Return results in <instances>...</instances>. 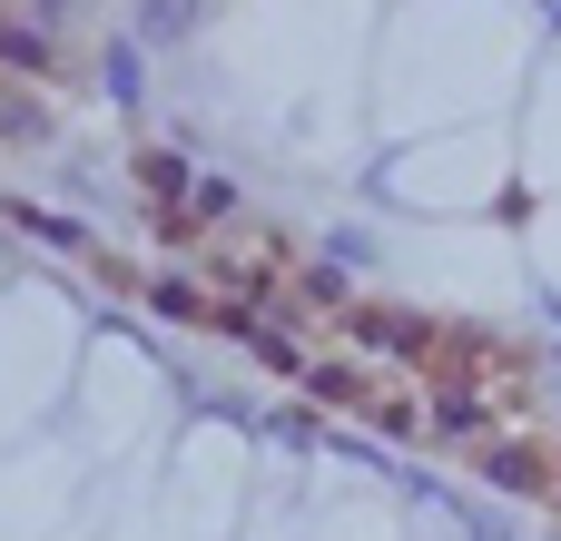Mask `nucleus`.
Masks as SVG:
<instances>
[{
  "mask_svg": "<svg viewBox=\"0 0 561 541\" xmlns=\"http://www.w3.org/2000/svg\"><path fill=\"white\" fill-rule=\"evenodd\" d=\"M138 177H148V187H168V197H178V187H187V168H178V158H168V148H158V158H138Z\"/></svg>",
  "mask_w": 561,
  "mask_h": 541,
  "instance_id": "9",
  "label": "nucleus"
},
{
  "mask_svg": "<svg viewBox=\"0 0 561 541\" xmlns=\"http://www.w3.org/2000/svg\"><path fill=\"white\" fill-rule=\"evenodd\" d=\"M0 69H20V79H49L59 59H49V39H39L30 20H0Z\"/></svg>",
  "mask_w": 561,
  "mask_h": 541,
  "instance_id": "3",
  "label": "nucleus"
},
{
  "mask_svg": "<svg viewBox=\"0 0 561 541\" xmlns=\"http://www.w3.org/2000/svg\"><path fill=\"white\" fill-rule=\"evenodd\" d=\"M306 394H325V404H365L355 365H306Z\"/></svg>",
  "mask_w": 561,
  "mask_h": 541,
  "instance_id": "6",
  "label": "nucleus"
},
{
  "mask_svg": "<svg viewBox=\"0 0 561 541\" xmlns=\"http://www.w3.org/2000/svg\"><path fill=\"white\" fill-rule=\"evenodd\" d=\"M187 197H197V217H207V227H227V217H237V187H217V177H207V187H187Z\"/></svg>",
  "mask_w": 561,
  "mask_h": 541,
  "instance_id": "8",
  "label": "nucleus"
},
{
  "mask_svg": "<svg viewBox=\"0 0 561 541\" xmlns=\"http://www.w3.org/2000/svg\"><path fill=\"white\" fill-rule=\"evenodd\" d=\"M148 296H158V315H207V306H197V286H187V276H158V286H148Z\"/></svg>",
  "mask_w": 561,
  "mask_h": 541,
  "instance_id": "7",
  "label": "nucleus"
},
{
  "mask_svg": "<svg viewBox=\"0 0 561 541\" xmlns=\"http://www.w3.org/2000/svg\"><path fill=\"white\" fill-rule=\"evenodd\" d=\"M483 483H503V493H552V453L533 463V444H483Z\"/></svg>",
  "mask_w": 561,
  "mask_h": 541,
  "instance_id": "1",
  "label": "nucleus"
},
{
  "mask_svg": "<svg viewBox=\"0 0 561 541\" xmlns=\"http://www.w3.org/2000/svg\"><path fill=\"white\" fill-rule=\"evenodd\" d=\"M0 128H10V148H39V99H20V89H0Z\"/></svg>",
  "mask_w": 561,
  "mask_h": 541,
  "instance_id": "5",
  "label": "nucleus"
},
{
  "mask_svg": "<svg viewBox=\"0 0 561 541\" xmlns=\"http://www.w3.org/2000/svg\"><path fill=\"white\" fill-rule=\"evenodd\" d=\"M197 10H207V0H138V30H148V39H187Z\"/></svg>",
  "mask_w": 561,
  "mask_h": 541,
  "instance_id": "4",
  "label": "nucleus"
},
{
  "mask_svg": "<svg viewBox=\"0 0 561 541\" xmlns=\"http://www.w3.org/2000/svg\"><path fill=\"white\" fill-rule=\"evenodd\" d=\"M355 335H365V345H385V355H404V365H414V355H434V325H424V315H355Z\"/></svg>",
  "mask_w": 561,
  "mask_h": 541,
  "instance_id": "2",
  "label": "nucleus"
}]
</instances>
